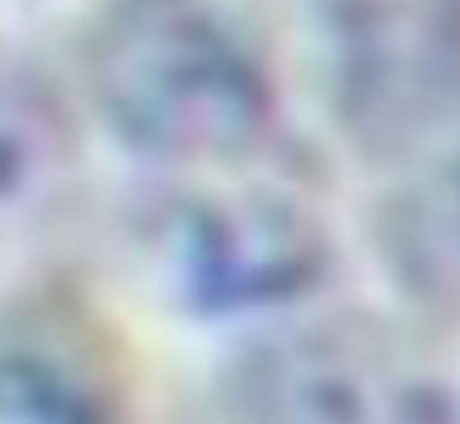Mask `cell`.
<instances>
[{
	"label": "cell",
	"mask_w": 460,
	"mask_h": 424,
	"mask_svg": "<svg viewBox=\"0 0 460 424\" xmlns=\"http://www.w3.org/2000/svg\"><path fill=\"white\" fill-rule=\"evenodd\" d=\"M63 176V129L42 99L0 84V238L26 228Z\"/></svg>",
	"instance_id": "5"
},
{
	"label": "cell",
	"mask_w": 460,
	"mask_h": 424,
	"mask_svg": "<svg viewBox=\"0 0 460 424\" xmlns=\"http://www.w3.org/2000/svg\"><path fill=\"white\" fill-rule=\"evenodd\" d=\"M150 269L202 311H238L295 296L321 264L305 212L264 191L181 197L146 223Z\"/></svg>",
	"instance_id": "2"
},
{
	"label": "cell",
	"mask_w": 460,
	"mask_h": 424,
	"mask_svg": "<svg viewBox=\"0 0 460 424\" xmlns=\"http://www.w3.org/2000/svg\"><path fill=\"white\" fill-rule=\"evenodd\" d=\"M88 93L161 161H233L270 125V84L212 0H119L88 42Z\"/></svg>",
	"instance_id": "1"
},
{
	"label": "cell",
	"mask_w": 460,
	"mask_h": 424,
	"mask_svg": "<svg viewBox=\"0 0 460 424\" xmlns=\"http://www.w3.org/2000/svg\"><path fill=\"white\" fill-rule=\"evenodd\" d=\"M0 424H119L114 373L84 321L52 305L0 316Z\"/></svg>",
	"instance_id": "4"
},
{
	"label": "cell",
	"mask_w": 460,
	"mask_h": 424,
	"mask_svg": "<svg viewBox=\"0 0 460 424\" xmlns=\"http://www.w3.org/2000/svg\"><path fill=\"white\" fill-rule=\"evenodd\" d=\"M429 399L383 341L347 326L285 337L253 367V403L270 424H435Z\"/></svg>",
	"instance_id": "3"
}]
</instances>
